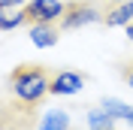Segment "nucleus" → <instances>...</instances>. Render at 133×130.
<instances>
[{"label": "nucleus", "instance_id": "obj_1", "mask_svg": "<svg viewBox=\"0 0 133 130\" xmlns=\"http://www.w3.org/2000/svg\"><path fill=\"white\" fill-rule=\"evenodd\" d=\"M9 91L18 103L24 106H36L42 103L45 94H51V79L42 67H33V64H24L18 67L15 73L9 76Z\"/></svg>", "mask_w": 133, "mask_h": 130}, {"label": "nucleus", "instance_id": "obj_2", "mask_svg": "<svg viewBox=\"0 0 133 130\" xmlns=\"http://www.w3.org/2000/svg\"><path fill=\"white\" fill-rule=\"evenodd\" d=\"M106 12L94 3H66V12L61 18V27L64 30H79V27H88V24H97L103 21Z\"/></svg>", "mask_w": 133, "mask_h": 130}, {"label": "nucleus", "instance_id": "obj_3", "mask_svg": "<svg viewBox=\"0 0 133 130\" xmlns=\"http://www.w3.org/2000/svg\"><path fill=\"white\" fill-rule=\"evenodd\" d=\"M66 12V3L64 0H30L27 3V15L30 21H42V24H55L61 21Z\"/></svg>", "mask_w": 133, "mask_h": 130}, {"label": "nucleus", "instance_id": "obj_4", "mask_svg": "<svg viewBox=\"0 0 133 130\" xmlns=\"http://www.w3.org/2000/svg\"><path fill=\"white\" fill-rule=\"evenodd\" d=\"M82 88H85V79L79 73H73V70H61V73L51 79V94H55V97H73V94H79Z\"/></svg>", "mask_w": 133, "mask_h": 130}, {"label": "nucleus", "instance_id": "obj_5", "mask_svg": "<svg viewBox=\"0 0 133 130\" xmlns=\"http://www.w3.org/2000/svg\"><path fill=\"white\" fill-rule=\"evenodd\" d=\"M61 40V33L55 24H42V21H30V42L36 49H55Z\"/></svg>", "mask_w": 133, "mask_h": 130}, {"label": "nucleus", "instance_id": "obj_6", "mask_svg": "<svg viewBox=\"0 0 133 130\" xmlns=\"http://www.w3.org/2000/svg\"><path fill=\"white\" fill-rule=\"evenodd\" d=\"M106 27H127L133 21V0H124V3H115V6L106 12Z\"/></svg>", "mask_w": 133, "mask_h": 130}, {"label": "nucleus", "instance_id": "obj_7", "mask_svg": "<svg viewBox=\"0 0 133 130\" xmlns=\"http://www.w3.org/2000/svg\"><path fill=\"white\" fill-rule=\"evenodd\" d=\"M30 15H27V6H18V9H0V30H15V27L27 24Z\"/></svg>", "mask_w": 133, "mask_h": 130}, {"label": "nucleus", "instance_id": "obj_8", "mask_svg": "<svg viewBox=\"0 0 133 130\" xmlns=\"http://www.w3.org/2000/svg\"><path fill=\"white\" fill-rule=\"evenodd\" d=\"M115 124H118V118L103 106L88 112V130H115Z\"/></svg>", "mask_w": 133, "mask_h": 130}, {"label": "nucleus", "instance_id": "obj_9", "mask_svg": "<svg viewBox=\"0 0 133 130\" xmlns=\"http://www.w3.org/2000/svg\"><path fill=\"white\" fill-rule=\"evenodd\" d=\"M100 106L109 109L118 121H124V124H130V127H133V106H130V103H124V100H118V97H103V103H100Z\"/></svg>", "mask_w": 133, "mask_h": 130}, {"label": "nucleus", "instance_id": "obj_10", "mask_svg": "<svg viewBox=\"0 0 133 130\" xmlns=\"http://www.w3.org/2000/svg\"><path fill=\"white\" fill-rule=\"evenodd\" d=\"M36 130H70V115L64 109H49L39 118V127Z\"/></svg>", "mask_w": 133, "mask_h": 130}, {"label": "nucleus", "instance_id": "obj_11", "mask_svg": "<svg viewBox=\"0 0 133 130\" xmlns=\"http://www.w3.org/2000/svg\"><path fill=\"white\" fill-rule=\"evenodd\" d=\"M18 6H27L24 0H0V9H18Z\"/></svg>", "mask_w": 133, "mask_h": 130}, {"label": "nucleus", "instance_id": "obj_12", "mask_svg": "<svg viewBox=\"0 0 133 130\" xmlns=\"http://www.w3.org/2000/svg\"><path fill=\"white\" fill-rule=\"evenodd\" d=\"M124 30H127V40H130V42H133V21H130V24H127V27H124Z\"/></svg>", "mask_w": 133, "mask_h": 130}, {"label": "nucleus", "instance_id": "obj_13", "mask_svg": "<svg viewBox=\"0 0 133 130\" xmlns=\"http://www.w3.org/2000/svg\"><path fill=\"white\" fill-rule=\"evenodd\" d=\"M127 85L133 88V70H127Z\"/></svg>", "mask_w": 133, "mask_h": 130}, {"label": "nucleus", "instance_id": "obj_14", "mask_svg": "<svg viewBox=\"0 0 133 130\" xmlns=\"http://www.w3.org/2000/svg\"><path fill=\"white\" fill-rule=\"evenodd\" d=\"M106 3H124V0H106Z\"/></svg>", "mask_w": 133, "mask_h": 130}]
</instances>
